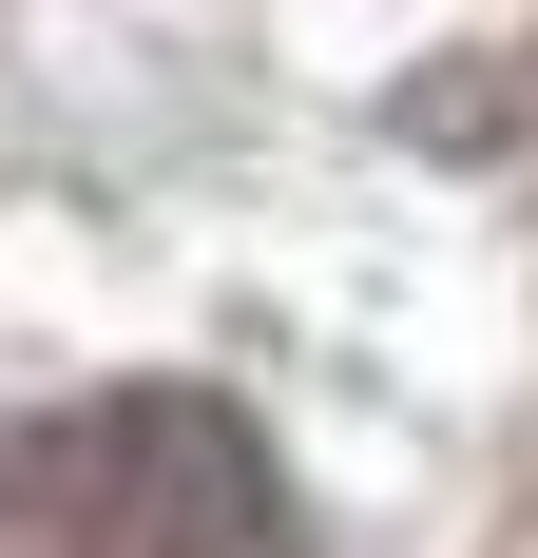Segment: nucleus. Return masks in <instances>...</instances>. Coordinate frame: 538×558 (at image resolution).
Returning a JSON list of instances; mask_svg holds the SVG:
<instances>
[{
    "instance_id": "nucleus-1",
    "label": "nucleus",
    "mask_w": 538,
    "mask_h": 558,
    "mask_svg": "<svg viewBox=\"0 0 538 558\" xmlns=\"http://www.w3.org/2000/svg\"><path fill=\"white\" fill-rule=\"evenodd\" d=\"M77 462H97V558H327L308 501H289V462H269V424H231L212 386L97 404Z\"/></svg>"
}]
</instances>
